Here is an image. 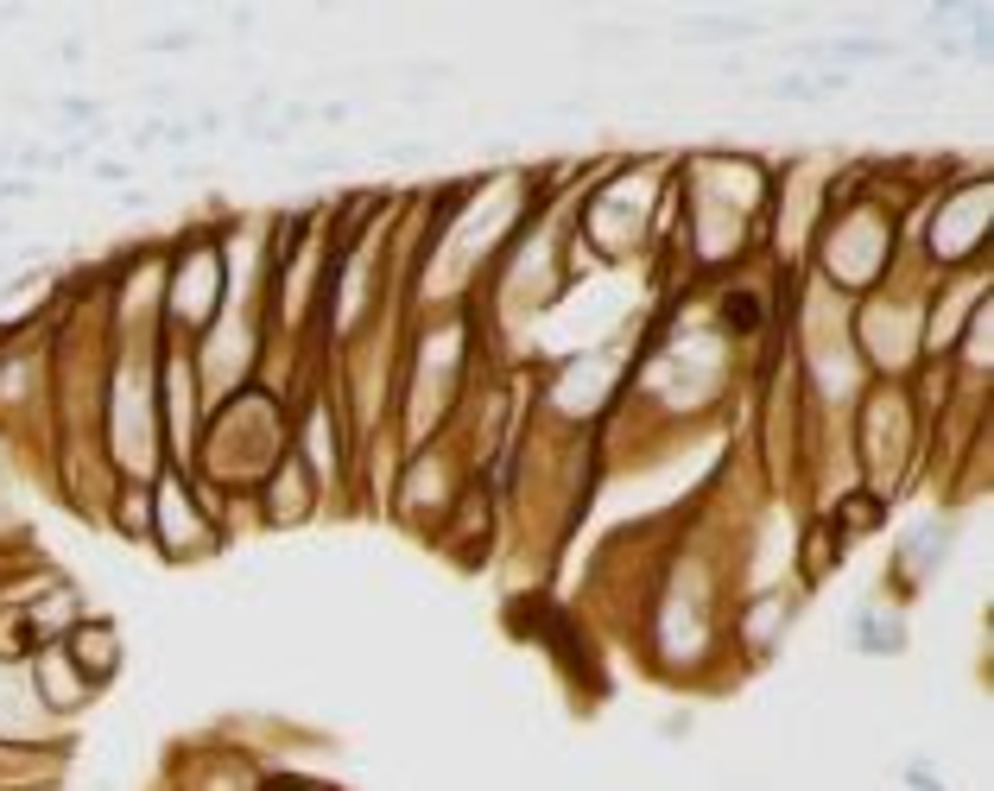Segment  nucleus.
Listing matches in <instances>:
<instances>
[{
  "label": "nucleus",
  "mask_w": 994,
  "mask_h": 791,
  "mask_svg": "<svg viewBox=\"0 0 994 791\" xmlns=\"http://www.w3.org/2000/svg\"><path fill=\"white\" fill-rule=\"evenodd\" d=\"M26 671V696L38 703V716H71V710H83L96 690L83 683V671L71 665V652H64V640L58 646H33V658L20 665Z\"/></svg>",
  "instance_id": "obj_1"
},
{
  "label": "nucleus",
  "mask_w": 994,
  "mask_h": 791,
  "mask_svg": "<svg viewBox=\"0 0 994 791\" xmlns=\"http://www.w3.org/2000/svg\"><path fill=\"white\" fill-rule=\"evenodd\" d=\"M64 652H71V665L83 671L89 690H102L121 671V633H114L109 620H76L71 633H64Z\"/></svg>",
  "instance_id": "obj_2"
},
{
  "label": "nucleus",
  "mask_w": 994,
  "mask_h": 791,
  "mask_svg": "<svg viewBox=\"0 0 994 791\" xmlns=\"http://www.w3.org/2000/svg\"><path fill=\"white\" fill-rule=\"evenodd\" d=\"M7 235H13V228H7V222H0V241H7Z\"/></svg>",
  "instance_id": "obj_5"
},
{
  "label": "nucleus",
  "mask_w": 994,
  "mask_h": 791,
  "mask_svg": "<svg viewBox=\"0 0 994 791\" xmlns=\"http://www.w3.org/2000/svg\"><path fill=\"white\" fill-rule=\"evenodd\" d=\"M89 178H96V184H121V178H127V165H121V159H96Z\"/></svg>",
  "instance_id": "obj_4"
},
{
  "label": "nucleus",
  "mask_w": 994,
  "mask_h": 791,
  "mask_svg": "<svg viewBox=\"0 0 994 791\" xmlns=\"http://www.w3.org/2000/svg\"><path fill=\"white\" fill-rule=\"evenodd\" d=\"M38 184L33 178H0V203H33Z\"/></svg>",
  "instance_id": "obj_3"
}]
</instances>
